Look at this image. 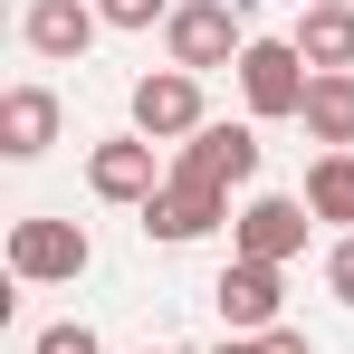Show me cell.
Masks as SVG:
<instances>
[{
    "label": "cell",
    "mask_w": 354,
    "mask_h": 354,
    "mask_svg": "<svg viewBox=\"0 0 354 354\" xmlns=\"http://www.w3.org/2000/svg\"><path fill=\"white\" fill-rule=\"evenodd\" d=\"M86 259H96V239L77 230V221H48V211H39V221L10 230V278H19V288H77Z\"/></svg>",
    "instance_id": "obj_1"
},
{
    "label": "cell",
    "mask_w": 354,
    "mask_h": 354,
    "mask_svg": "<svg viewBox=\"0 0 354 354\" xmlns=\"http://www.w3.org/2000/svg\"><path fill=\"white\" fill-rule=\"evenodd\" d=\"M306 86H316V67L297 58V39H249V58H239V96H249L259 124L306 115Z\"/></svg>",
    "instance_id": "obj_2"
},
{
    "label": "cell",
    "mask_w": 354,
    "mask_h": 354,
    "mask_svg": "<svg viewBox=\"0 0 354 354\" xmlns=\"http://www.w3.org/2000/svg\"><path fill=\"white\" fill-rule=\"evenodd\" d=\"M134 134L144 144H192L201 124H211V106H201V77L192 67H153V77H134Z\"/></svg>",
    "instance_id": "obj_3"
},
{
    "label": "cell",
    "mask_w": 354,
    "mask_h": 354,
    "mask_svg": "<svg viewBox=\"0 0 354 354\" xmlns=\"http://www.w3.org/2000/svg\"><path fill=\"white\" fill-rule=\"evenodd\" d=\"M163 48H173V67H192V77H211V67H239V58H249L230 0H182L173 19H163Z\"/></svg>",
    "instance_id": "obj_4"
},
{
    "label": "cell",
    "mask_w": 354,
    "mask_h": 354,
    "mask_svg": "<svg viewBox=\"0 0 354 354\" xmlns=\"http://www.w3.org/2000/svg\"><path fill=\"white\" fill-rule=\"evenodd\" d=\"M173 182H201V192H221V201H230L239 182H259V134H249V124H201V134H192V144H182V163H173Z\"/></svg>",
    "instance_id": "obj_5"
},
{
    "label": "cell",
    "mask_w": 354,
    "mask_h": 354,
    "mask_svg": "<svg viewBox=\"0 0 354 354\" xmlns=\"http://www.w3.org/2000/svg\"><path fill=\"white\" fill-rule=\"evenodd\" d=\"M96 29H106L96 0H29V10H19V48L48 58V67H77L86 48H96Z\"/></svg>",
    "instance_id": "obj_6"
},
{
    "label": "cell",
    "mask_w": 354,
    "mask_h": 354,
    "mask_svg": "<svg viewBox=\"0 0 354 354\" xmlns=\"http://www.w3.org/2000/svg\"><path fill=\"white\" fill-rule=\"evenodd\" d=\"M306 221H316L306 201H288V192H259V201L230 221V239H239V259H268V268H288L297 249H306Z\"/></svg>",
    "instance_id": "obj_7"
},
{
    "label": "cell",
    "mask_w": 354,
    "mask_h": 354,
    "mask_svg": "<svg viewBox=\"0 0 354 354\" xmlns=\"http://www.w3.org/2000/svg\"><path fill=\"white\" fill-rule=\"evenodd\" d=\"M221 221H230V201L201 192V182H163V192L144 201V239H163V249H192V239H211Z\"/></svg>",
    "instance_id": "obj_8"
},
{
    "label": "cell",
    "mask_w": 354,
    "mask_h": 354,
    "mask_svg": "<svg viewBox=\"0 0 354 354\" xmlns=\"http://www.w3.org/2000/svg\"><path fill=\"white\" fill-rule=\"evenodd\" d=\"M86 192H96V201H134V211H144V201L163 192L153 144H144V134H106V144L86 153Z\"/></svg>",
    "instance_id": "obj_9"
},
{
    "label": "cell",
    "mask_w": 354,
    "mask_h": 354,
    "mask_svg": "<svg viewBox=\"0 0 354 354\" xmlns=\"http://www.w3.org/2000/svg\"><path fill=\"white\" fill-rule=\"evenodd\" d=\"M211 297H221V326H230V335H268V326H278V268H268V259H230Z\"/></svg>",
    "instance_id": "obj_10"
},
{
    "label": "cell",
    "mask_w": 354,
    "mask_h": 354,
    "mask_svg": "<svg viewBox=\"0 0 354 354\" xmlns=\"http://www.w3.org/2000/svg\"><path fill=\"white\" fill-rule=\"evenodd\" d=\"M48 144H58V96L48 86H10L0 96V153L10 163H39Z\"/></svg>",
    "instance_id": "obj_11"
},
{
    "label": "cell",
    "mask_w": 354,
    "mask_h": 354,
    "mask_svg": "<svg viewBox=\"0 0 354 354\" xmlns=\"http://www.w3.org/2000/svg\"><path fill=\"white\" fill-rule=\"evenodd\" d=\"M297 58L316 77H354V10H306L297 19Z\"/></svg>",
    "instance_id": "obj_12"
},
{
    "label": "cell",
    "mask_w": 354,
    "mask_h": 354,
    "mask_svg": "<svg viewBox=\"0 0 354 354\" xmlns=\"http://www.w3.org/2000/svg\"><path fill=\"white\" fill-rule=\"evenodd\" d=\"M297 124H306V144H326V153H354V77H316Z\"/></svg>",
    "instance_id": "obj_13"
},
{
    "label": "cell",
    "mask_w": 354,
    "mask_h": 354,
    "mask_svg": "<svg viewBox=\"0 0 354 354\" xmlns=\"http://www.w3.org/2000/svg\"><path fill=\"white\" fill-rule=\"evenodd\" d=\"M297 201H306L316 221H335V239H345V230H354V153H316Z\"/></svg>",
    "instance_id": "obj_14"
},
{
    "label": "cell",
    "mask_w": 354,
    "mask_h": 354,
    "mask_svg": "<svg viewBox=\"0 0 354 354\" xmlns=\"http://www.w3.org/2000/svg\"><path fill=\"white\" fill-rule=\"evenodd\" d=\"M96 19L106 29H153V19H173V0H96Z\"/></svg>",
    "instance_id": "obj_15"
},
{
    "label": "cell",
    "mask_w": 354,
    "mask_h": 354,
    "mask_svg": "<svg viewBox=\"0 0 354 354\" xmlns=\"http://www.w3.org/2000/svg\"><path fill=\"white\" fill-rule=\"evenodd\" d=\"M29 354H106V345H96V326H39Z\"/></svg>",
    "instance_id": "obj_16"
},
{
    "label": "cell",
    "mask_w": 354,
    "mask_h": 354,
    "mask_svg": "<svg viewBox=\"0 0 354 354\" xmlns=\"http://www.w3.org/2000/svg\"><path fill=\"white\" fill-rule=\"evenodd\" d=\"M326 288H335V297H345V306H354V230L335 239V249H326Z\"/></svg>",
    "instance_id": "obj_17"
},
{
    "label": "cell",
    "mask_w": 354,
    "mask_h": 354,
    "mask_svg": "<svg viewBox=\"0 0 354 354\" xmlns=\"http://www.w3.org/2000/svg\"><path fill=\"white\" fill-rule=\"evenodd\" d=\"M259 354H316V345H306L297 326H268V335H259Z\"/></svg>",
    "instance_id": "obj_18"
},
{
    "label": "cell",
    "mask_w": 354,
    "mask_h": 354,
    "mask_svg": "<svg viewBox=\"0 0 354 354\" xmlns=\"http://www.w3.org/2000/svg\"><path fill=\"white\" fill-rule=\"evenodd\" d=\"M211 354H259V335H221V345H211Z\"/></svg>",
    "instance_id": "obj_19"
},
{
    "label": "cell",
    "mask_w": 354,
    "mask_h": 354,
    "mask_svg": "<svg viewBox=\"0 0 354 354\" xmlns=\"http://www.w3.org/2000/svg\"><path fill=\"white\" fill-rule=\"evenodd\" d=\"M306 10H354V0H306Z\"/></svg>",
    "instance_id": "obj_20"
},
{
    "label": "cell",
    "mask_w": 354,
    "mask_h": 354,
    "mask_svg": "<svg viewBox=\"0 0 354 354\" xmlns=\"http://www.w3.org/2000/svg\"><path fill=\"white\" fill-rule=\"evenodd\" d=\"M144 354H173V345H144Z\"/></svg>",
    "instance_id": "obj_21"
}]
</instances>
